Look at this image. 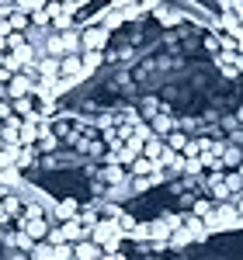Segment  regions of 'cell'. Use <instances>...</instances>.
<instances>
[{"mask_svg":"<svg viewBox=\"0 0 243 260\" xmlns=\"http://www.w3.org/2000/svg\"><path fill=\"white\" fill-rule=\"evenodd\" d=\"M205 222V233L212 236V233H226V229H240V215H236V208H233V201H223V205H216V212L208 215Z\"/></svg>","mask_w":243,"mask_h":260,"instance_id":"1","label":"cell"},{"mask_svg":"<svg viewBox=\"0 0 243 260\" xmlns=\"http://www.w3.org/2000/svg\"><path fill=\"white\" fill-rule=\"evenodd\" d=\"M80 31V49L83 52H104V45L111 42V31L104 24H87V28H77Z\"/></svg>","mask_w":243,"mask_h":260,"instance_id":"2","label":"cell"},{"mask_svg":"<svg viewBox=\"0 0 243 260\" xmlns=\"http://www.w3.org/2000/svg\"><path fill=\"white\" fill-rule=\"evenodd\" d=\"M4 90H7V104H11V101H21V98H32V94H35V77H28V73H11V80L4 83Z\"/></svg>","mask_w":243,"mask_h":260,"instance_id":"3","label":"cell"},{"mask_svg":"<svg viewBox=\"0 0 243 260\" xmlns=\"http://www.w3.org/2000/svg\"><path fill=\"white\" fill-rule=\"evenodd\" d=\"M63 225V236H66V243L73 246V243H83V240H90V225L77 215V219H70V222H59Z\"/></svg>","mask_w":243,"mask_h":260,"instance_id":"4","label":"cell"},{"mask_svg":"<svg viewBox=\"0 0 243 260\" xmlns=\"http://www.w3.org/2000/svg\"><path fill=\"white\" fill-rule=\"evenodd\" d=\"M80 215V201L77 198H59L52 205V222H70Z\"/></svg>","mask_w":243,"mask_h":260,"instance_id":"5","label":"cell"},{"mask_svg":"<svg viewBox=\"0 0 243 260\" xmlns=\"http://www.w3.org/2000/svg\"><path fill=\"white\" fill-rule=\"evenodd\" d=\"M101 246L98 243H90V240H83V243H73V260H101Z\"/></svg>","mask_w":243,"mask_h":260,"instance_id":"6","label":"cell"},{"mask_svg":"<svg viewBox=\"0 0 243 260\" xmlns=\"http://www.w3.org/2000/svg\"><path fill=\"white\" fill-rule=\"evenodd\" d=\"M219 163L236 170V167L243 163V146H240V142H229V139H226V149H223V156H219Z\"/></svg>","mask_w":243,"mask_h":260,"instance_id":"7","label":"cell"},{"mask_svg":"<svg viewBox=\"0 0 243 260\" xmlns=\"http://www.w3.org/2000/svg\"><path fill=\"white\" fill-rule=\"evenodd\" d=\"M63 35V56H80V31L77 28H66V31H59Z\"/></svg>","mask_w":243,"mask_h":260,"instance_id":"8","label":"cell"},{"mask_svg":"<svg viewBox=\"0 0 243 260\" xmlns=\"http://www.w3.org/2000/svg\"><path fill=\"white\" fill-rule=\"evenodd\" d=\"M212 212H216V201L208 198V194H198V198L191 201V215L195 219H208Z\"/></svg>","mask_w":243,"mask_h":260,"instance_id":"9","label":"cell"},{"mask_svg":"<svg viewBox=\"0 0 243 260\" xmlns=\"http://www.w3.org/2000/svg\"><path fill=\"white\" fill-rule=\"evenodd\" d=\"M163 149H167V146H163V139H157V136L142 142V156H146L149 163H157V160H160V156H163Z\"/></svg>","mask_w":243,"mask_h":260,"instance_id":"10","label":"cell"},{"mask_svg":"<svg viewBox=\"0 0 243 260\" xmlns=\"http://www.w3.org/2000/svg\"><path fill=\"white\" fill-rule=\"evenodd\" d=\"M188 139H191V136H184L181 128H174L170 136H163V146H167V149H174V153H181L184 146H188Z\"/></svg>","mask_w":243,"mask_h":260,"instance_id":"11","label":"cell"},{"mask_svg":"<svg viewBox=\"0 0 243 260\" xmlns=\"http://www.w3.org/2000/svg\"><path fill=\"white\" fill-rule=\"evenodd\" d=\"M223 184H226L229 194H240V191H243V174H240V170H229V174L223 177Z\"/></svg>","mask_w":243,"mask_h":260,"instance_id":"12","label":"cell"},{"mask_svg":"<svg viewBox=\"0 0 243 260\" xmlns=\"http://www.w3.org/2000/svg\"><path fill=\"white\" fill-rule=\"evenodd\" d=\"M202 49H205V52H212V56H219V52H223L219 35H205V39H202Z\"/></svg>","mask_w":243,"mask_h":260,"instance_id":"13","label":"cell"},{"mask_svg":"<svg viewBox=\"0 0 243 260\" xmlns=\"http://www.w3.org/2000/svg\"><path fill=\"white\" fill-rule=\"evenodd\" d=\"M7 260H32L28 253H21V250H7Z\"/></svg>","mask_w":243,"mask_h":260,"instance_id":"14","label":"cell"},{"mask_svg":"<svg viewBox=\"0 0 243 260\" xmlns=\"http://www.w3.org/2000/svg\"><path fill=\"white\" fill-rule=\"evenodd\" d=\"M101 260H125V253H101Z\"/></svg>","mask_w":243,"mask_h":260,"instance_id":"15","label":"cell"},{"mask_svg":"<svg viewBox=\"0 0 243 260\" xmlns=\"http://www.w3.org/2000/svg\"><path fill=\"white\" fill-rule=\"evenodd\" d=\"M233 118H236V125H240V128H243V104H240V108H236V115H233Z\"/></svg>","mask_w":243,"mask_h":260,"instance_id":"16","label":"cell"},{"mask_svg":"<svg viewBox=\"0 0 243 260\" xmlns=\"http://www.w3.org/2000/svg\"><path fill=\"white\" fill-rule=\"evenodd\" d=\"M139 260H160V257H149V253H146V257H139Z\"/></svg>","mask_w":243,"mask_h":260,"instance_id":"17","label":"cell"}]
</instances>
